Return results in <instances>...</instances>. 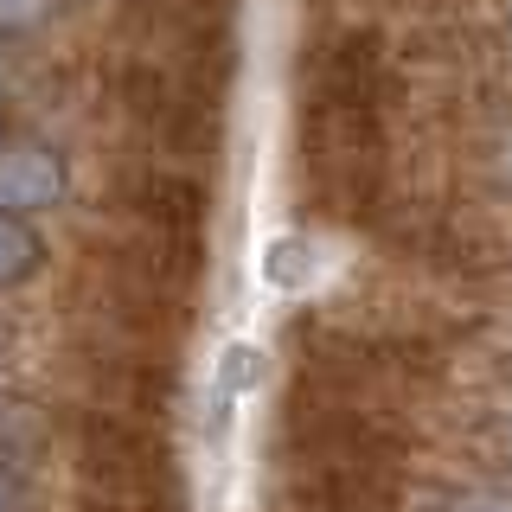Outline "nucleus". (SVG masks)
Returning <instances> with one entry per match:
<instances>
[{
    "label": "nucleus",
    "mask_w": 512,
    "mask_h": 512,
    "mask_svg": "<svg viewBox=\"0 0 512 512\" xmlns=\"http://www.w3.org/2000/svg\"><path fill=\"white\" fill-rule=\"evenodd\" d=\"M384 58L372 32H333L301 71V192L333 224L372 218L384 192Z\"/></svg>",
    "instance_id": "nucleus-1"
},
{
    "label": "nucleus",
    "mask_w": 512,
    "mask_h": 512,
    "mask_svg": "<svg viewBox=\"0 0 512 512\" xmlns=\"http://www.w3.org/2000/svg\"><path fill=\"white\" fill-rule=\"evenodd\" d=\"M71 455H77V480L90 487L96 512H186L180 468H173V448L154 416L77 404Z\"/></svg>",
    "instance_id": "nucleus-2"
},
{
    "label": "nucleus",
    "mask_w": 512,
    "mask_h": 512,
    "mask_svg": "<svg viewBox=\"0 0 512 512\" xmlns=\"http://www.w3.org/2000/svg\"><path fill=\"white\" fill-rule=\"evenodd\" d=\"M64 186H71V173H64V160L52 148H20V154H0V199L7 205H58Z\"/></svg>",
    "instance_id": "nucleus-3"
},
{
    "label": "nucleus",
    "mask_w": 512,
    "mask_h": 512,
    "mask_svg": "<svg viewBox=\"0 0 512 512\" xmlns=\"http://www.w3.org/2000/svg\"><path fill=\"white\" fill-rule=\"evenodd\" d=\"M39 231H32L26 218H13V212H0V288H13V282H26L32 269H39Z\"/></svg>",
    "instance_id": "nucleus-4"
},
{
    "label": "nucleus",
    "mask_w": 512,
    "mask_h": 512,
    "mask_svg": "<svg viewBox=\"0 0 512 512\" xmlns=\"http://www.w3.org/2000/svg\"><path fill=\"white\" fill-rule=\"evenodd\" d=\"M52 13V0H0V32H20V26H39Z\"/></svg>",
    "instance_id": "nucleus-5"
},
{
    "label": "nucleus",
    "mask_w": 512,
    "mask_h": 512,
    "mask_svg": "<svg viewBox=\"0 0 512 512\" xmlns=\"http://www.w3.org/2000/svg\"><path fill=\"white\" fill-rule=\"evenodd\" d=\"M448 512H512V500H500V493H468V500H455Z\"/></svg>",
    "instance_id": "nucleus-6"
},
{
    "label": "nucleus",
    "mask_w": 512,
    "mask_h": 512,
    "mask_svg": "<svg viewBox=\"0 0 512 512\" xmlns=\"http://www.w3.org/2000/svg\"><path fill=\"white\" fill-rule=\"evenodd\" d=\"M7 506H13V480L0 474V512H7Z\"/></svg>",
    "instance_id": "nucleus-7"
},
{
    "label": "nucleus",
    "mask_w": 512,
    "mask_h": 512,
    "mask_svg": "<svg viewBox=\"0 0 512 512\" xmlns=\"http://www.w3.org/2000/svg\"><path fill=\"white\" fill-rule=\"evenodd\" d=\"M0 135H7V116H0Z\"/></svg>",
    "instance_id": "nucleus-8"
},
{
    "label": "nucleus",
    "mask_w": 512,
    "mask_h": 512,
    "mask_svg": "<svg viewBox=\"0 0 512 512\" xmlns=\"http://www.w3.org/2000/svg\"><path fill=\"white\" fill-rule=\"evenodd\" d=\"M506 20H512V0H506Z\"/></svg>",
    "instance_id": "nucleus-9"
}]
</instances>
